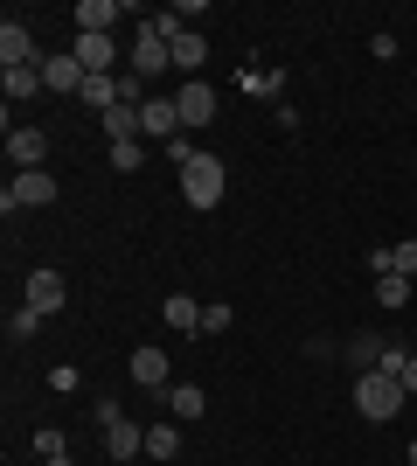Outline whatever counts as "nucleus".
<instances>
[{"label":"nucleus","instance_id":"f257e3e1","mask_svg":"<svg viewBox=\"0 0 417 466\" xmlns=\"http://www.w3.org/2000/svg\"><path fill=\"white\" fill-rule=\"evenodd\" d=\"M403 397H411V390H403L390 370H362V376H355V410L369 418V425L397 418V410H403Z\"/></svg>","mask_w":417,"mask_h":466},{"label":"nucleus","instance_id":"f03ea898","mask_svg":"<svg viewBox=\"0 0 417 466\" xmlns=\"http://www.w3.org/2000/svg\"><path fill=\"white\" fill-rule=\"evenodd\" d=\"M181 195H188V209H216V202H223V160L195 154L188 167H181Z\"/></svg>","mask_w":417,"mask_h":466},{"label":"nucleus","instance_id":"7ed1b4c3","mask_svg":"<svg viewBox=\"0 0 417 466\" xmlns=\"http://www.w3.org/2000/svg\"><path fill=\"white\" fill-rule=\"evenodd\" d=\"M56 202V181H49V167H21L7 188H0V209L15 216V209H49Z\"/></svg>","mask_w":417,"mask_h":466},{"label":"nucleus","instance_id":"20e7f679","mask_svg":"<svg viewBox=\"0 0 417 466\" xmlns=\"http://www.w3.org/2000/svg\"><path fill=\"white\" fill-rule=\"evenodd\" d=\"M35 70H42V91H63V97H77L84 84H91V70H84V63L70 56V49H63V56H42Z\"/></svg>","mask_w":417,"mask_h":466},{"label":"nucleus","instance_id":"39448f33","mask_svg":"<svg viewBox=\"0 0 417 466\" xmlns=\"http://www.w3.org/2000/svg\"><path fill=\"white\" fill-rule=\"evenodd\" d=\"M174 112H181V126H209V118H216V91H209L202 77H181Z\"/></svg>","mask_w":417,"mask_h":466},{"label":"nucleus","instance_id":"423d86ee","mask_svg":"<svg viewBox=\"0 0 417 466\" xmlns=\"http://www.w3.org/2000/svg\"><path fill=\"white\" fill-rule=\"evenodd\" d=\"M28 307H35L42 320L70 307V286H63V272H49V265H42V272H28Z\"/></svg>","mask_w":417,"mask_h":466},{"label":"nucleus","instance_id":"0eeeda50","mask_svg":"<svg viewBox=\"0 0 417 466\" xmlns=\"http://www.w3.org/2000/svg\"><path fill=\"white\" fill-rule=\"evenodd\" d=\"M70 56H77L91 77H112V70H119V49H112V35H77V42H70Z\"/></svg>","mask_w":417,"mask_h":466},{"label":"nucleus","instance_id":"6e6552de","mask_svg":"<svg viewBox=\"0 0 417 466\" xmlns=\"http://www.w3.org/2000/svg\"><path fill=\"white\" fill-rule=\"evenodd\" d=\"M7 154H15V175L21 167H42V160H49V133H42V126H15V133H7Z\"/></svg>","mask_w":417,"mask_h":466},{"label":"nucleus","instance_id":"1a4fd4ad","mask_svg":"<svg viewBox=\"0 0 417 466\" xmlns=\"http://www.w3.org/2000/svg\"><path fill=\"white\" fill-rule=\"evenodd\" d=\"M35 63V35L21 21H0V70H28Z\"/></svg>","mask_w":417,"mask_h":466},{"label":"nucleus","instance_id":"9d476101","mask_svg":"<svg viewBox=\"0 0 417 466\" xmlns=\"http://www.w3.org/2000/svg\"><path fill=\"white\" fill-rule=\"evenodd\" d=\"M139 133H160L167 147L181 139V112H174V97H146L139 105Z\"/></svg>","mask_w":417,"mask_h":466},{"label":"nucleus","instance_id":"9b49d317","mask_svg":"<svg viewBox=\"0 0 417 466\" xmlns=\"http://www.w3.org/2000/svg\"><path fill=\"white\" fill-rule=\"evenodd\" d=\"M104 452H112L119 466H133L139 452H146V431H139L133 418H119V425H104Z\"/></svg>","mask_w":417,"mask_h":466},{"label":"nucleus","instance_id":"f8f14e48","mask_svg":"<svg viewBox=\"0 0 417 466\" xmlns=\"http://www.w3.org/2000/svg\"><path fill=\"white\" fill-rule=\"evenodd\" d=\"M77 35H112V21H119V0H77Z\"/></svg>","mask_w":417,"mask_h":466},{"label":"nucleus","instance_id":"ddd939ff","mask_svg":"<svg viewBox=\"0 0 417 466\" xmlns=\"http://www.w3.org/2000/svg\"><path fill=\"white\" fill-rule=\"evenodd\" d=\"M160 397H167V410H174L181 425H188V418H202V410H209V397H202V383H167V390H160Z\"/></svg>","mask_w":417,"mask_h":466},{"label":"nucleus","instance_id":"4468645a","mask_svg":"<svg viewBox=\"0 0 417 466\" xmlns=\"http://www.w3.org/2000/svg\"><path fill=\"white\" fill-rule=\"evenodd\" d=\"M133 383L139 390H167V355L160 349H133Z\"/></svg>","mask_w":417,"mask_h":466},{"label":"nucleus","instance_id":"2eb2a0df","mask_svg":"<svg viewBox=\"0 0 417 466\" xmlns=\"http://www.w3.org/2000/svg\"><path fill=\"white\" fill-rule=\"evenodd\" d=\"M202 63H209V42H202L195 28H181V35H174V70H181V77H195Z\"/></svg>","mask_w":417,"mask_h":466},{"label":"nucleus","instance_id":"dca6fc26","mask_svg":"<svg viewBox=\"0 0 417 466\" xmlns=\"http://www.w3.org/2000/svg\"><path fill=\"white\" fill-rule=\"evenodd\" d=\"M160 320H167V328H181V334H202V307L188 299V292H174V299L160 307Z\"/></svg>","mask_w":417,"mask_h":466},{"label":"nucleus","instance_id":"f3484780","mask_svg":"<svg viewBox=\"0 0 417 466\" xmlns=\"http://www.w3.org/2000/svg\"><path fill=\"white\" fill-rule=\"evenodd\" d=\"M104 133H112V147H119V139H139V105H112V112H104Z\"/></svg>","mask_w":417,"mask_h":466},{"label":"nucleus","instance_id":"a211bd4d","mask_svg":"<svg viewBox=\"0 0 417 466\" xmlns=\"http://www.w3.org/2000/svg\"><path fill=\"white\" fill-rule=\"evenodd\" d=\"M77 97H84V105H91V112L104 118V112H112V105H119V77H91V84H84Z\"/></svg>","mask_w":417,"mask_h":466},{"label":"nucleus","instance_id":"6ab92c4d","mask_svg":"<svg viewBox=\"0 0 417 466\" xmlns=\"http://www.w3.org/2000/svg\"><path fill=\"white\" fill-rule=\"evenodd\" d=\"M0 91L15 97V105H21V97H35L42 91V70H35V63H28V70H0Z\"/></svg>","mask_w":417,"mask_h":466},{"label":"nucleus","instance_id":"aec40b11","mask_svg":"<svg viewBox=\"0 0 417 466\" xmlns=\"http://www.w3.org/2000/svg\"><path fill=\"white\" fill-rule=\"evenodd\" d=\"M181 452V431L174 425H146V460H174Z\"/></svg>","mask_w":417,"mask_h":466},{"label":"nucleus","instance_id":"412c9836","mask_svg":"<svg viewBox=\"0 0 417 466\" xmlns=\"http://www.w3.org/2000/svg\"><path fill=\"white\" fill-rule=\"evenodd\" d=\"M382 349H390V341H376V334H348V355H355V370H376Z\"/></svg>","mask_w":417,"mask_h":466},{"label":"nucleus","instance_id":"4be33fe9","mask_svg":"<svg viewBox=\"0 0 417 466\" xmlns=\"http://www.w3.org/2000/svg\"><path fill=\"white\" fill-rule=\"evenodd\" d=\"M35 328H42V313L28 307V299H21V307L7 313V334H15V341H35Z\"/></svg>","mask_w":417,"mask_h":466},{"label":"nucleus","instance_id":"5701e85b","mask_svg":"<svg viewBox=\"0 0 417 466\" xmlns=\"http://www.w3.org/2000/svg\"><path fill=\"white\" fill-rule=\"evenodd\" d=\"M112 167H119V175H139V167H146V147H139V139H119V147H112Z\"/></svg>","mask_w":417,"mask_h":466},{"label":"nucleus","instance_id":"b1692460","mask_svg":"<svg viewBox=\"0 0 417 466\" xmlns=\"http://www.w3.org/2000/svg\"><path fill=\"white\" fill-rule=\"evenodd\" d=\"M403 299H411V279L382 272V279H376V307H403Z\"/></svg>","mask_w":417,"mask_h":466},{"label":"nucleus","instance_id":"393cba45","mask_svg":"<svg viewBox=\"0 0 417 466\" xmlns=\"http://www.w3.org/2000/svg\"><path fill=\"white\" fill-rule=\"evenodd\" d=\"M390 272L397 279H417V244L403 237V244H390Z\"/></svg>","mask_w":417,"mask_h":466},{"label":"nucleus","instance_id":"a878e982","mask_svg":"<svg viewBox=\"0 0 417 466\" xmlns=\"http://www.w3.org/2000/svg\"><path fill=\"white\" fill-rule=\"evenodd\" d=\"M278 84H285L278 70H243V91L251 97H278Z\"/></svg>","mask_w":417,"mask_h":466},{"label":"nucleus","instance_id":"bb28decb","mask_svg":"<svg viewBox=\"0 0 417 466\" xmlns=\"http://www.w3.org/2000/svg\"><path fill=\"white\" fill-rule=\"evenodd\" d=\"M202 334H230V307H223V299L202 307Z\"/></svg>","mask_w":417,"mask_h":466},{"label":"nucleus","instance_id":"cd10ccee","mask_svg":"<svg viewBox=\"0 0 417 466\" xmlns=\"http://www.w3.org/2000/svg\"><path fill=\"white\" fill-rule=\"evenodd\" d=\"M35 452H42V460H56V452H70V446H63L56 425H42V431H35Z\"/></svg>","mask_w":417,"mask_h":466},{"label":"nucleus","instance_id":"c85d7f7f","mask_svg":"<svg viewBox=\"0 0 417 466\" xmlns=\"http://www.w3.org/2000/svg\"><path fill=\"white\" fill-rule=\"evenodd\" d=\"M397 383H403V390H411V397H417V349L403 355V376H397Z\"/></svg>","mask_w":417,"mask_h":466},{"label":"nucleus","instance_id":"c756f323","mask_svg":"<svg viewBox=\"0 0 417 466\" xmlns=\"http://www.w3.org/2000/svg\"><path fill=\"white\" fill-rule=\"evenodd\" d=\"M42 466H77V460H70V452H56V460H42Z\"/></svg>","mask_w":417,"mask_h":466},{"label":"nucleus","instance_id":"7c9ffc66","mask_svg":"<svg viewBox=\"0 0 417 466\" xmlns=\"http://www.w3.org/2000/svg\"><path fill=\"white\" fill-rule=\"evenodd\" d=\"M411 466H417V439H411Z\"/></svg>","mask_w":417,"mask_h":466}]
</instances>
